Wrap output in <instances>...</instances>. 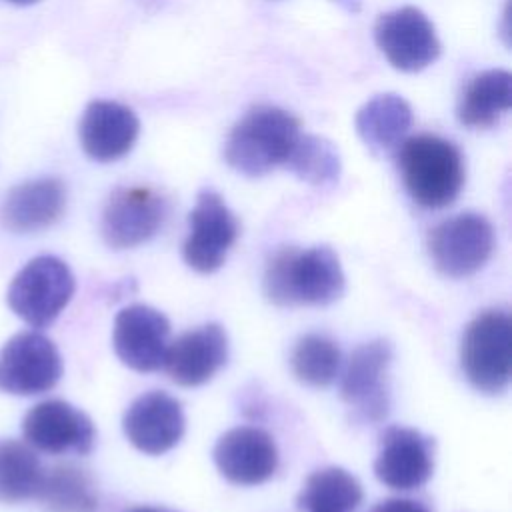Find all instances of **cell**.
Masks as SVG:
<instances>
[{"label":"cell","instance_id":"277c9868","mask_svg":"<svg viewBox=\"0 0 512 512\" xmlns=\"http://www.w3.org/2000/svg\"><path fill=\"white\" fill-rule=\"evenodd\" d=\"M74 276L68 264L44 254L26 262L12 278L6 302L32 328L50 326L74 296Z\"/></svg>","mask_w":512,"mask_h":512},{"label":"cell","instance_id":"ac0fdd59","mask_svg":"<svg viewBox=\"0 0 512 512\" xmlns=\"http://www.w3.org/2000/svg\"><path fill=\"white\" fill-rule=\"evenodd\" d=\"M136 114L114 100H94L86 106L78 134L82 150L96 162H114L128 154L138 138Z\"/></svg>","mask_w":512,"mask_h":512},{"label":"cell","instance_id":"6da1fadb","mask_svg":"<svg viewBox=\"0 0 512 512\" xmlns=\"http://www.w3.org/2000/svg\"><path fill=\"white\" fill-rule=\"evenodd\" d=\"M264 292L276 306H326L344 292V272L328 246L278 250L264 272Z\"/></svg>","mask_w":512,"mask_h":512},{"label":"cell","instance_id":"2e32d148","mask_svg":"<svg viewBox=\"0 0 512 512\" xmlns=\"http://www.w3.org/2000/svg\"><path fill=\"white\" fill-rule=\"evenodd\" d=\"M214 462L228 482L256 486L276 472L278 450L266 430L238 426L218 438L214 446Z\"/></svg>","mask_w":512,"mask_h":512},{"label":"cell","instance_id":"f1b7e54d","mask_svg":"<svg viewBox=\"0 0 512 512\" xmlns=\"http://www.w3.org/2000/svg\"><path fill=\"white\" fill-rule=\"evenodd\" d=\"M130 512H172V510H166V508H154V506H140V508H134Z\"/></svg>","mask_w":512,"mask_h":512},{"label":"cell","instance_id":"7402d4cb","mask_svg":"<svg viewBox=\"0 0 512 512\" xmlns=\"http://www.w3.org/2000/svg\"><path fill=\"white\" fill-rule=\"evenodd\" d=\"M36 498L48 512H98V490L92 476L72 464L44 472Z\"/></svg>","mask_w":512,"mask_h":512},{"label":"cell","instance_id":"603a6c76","mask_svg":"<svg viewBox=\"0 0 512 512\" xmlns=\"http://www.w3.org/2000/svg\"><path fill=\"white\" fill-rule=\"evenodd\" d=\"M360 502V482L338 466L312 472L298 494V508L302 512H354Z\"/></svg>","mask_w":512,"mask_h":512},{"label":"cell","instance_id":"7c38bea8","mask_svg":"<svg viewBox=\"0 0 512 512\" xmlns=\"http://www.w3.org/2000/svg\"><path fill=\"white\" fill-rule=\"evenodd\" d=\"M22 436L28 446L46 454H88L96 430L88 414L64 400L34 404L22 420Z\"/></svg>","mask_w":512,"mask_h":512},{"label":"cell","instance_id":"9a60e30c","mask_svg":"<svg viewBox=\"0 0 512 512\" xmlns=\"http://www.w3.org/2000/svg\"><path fill=\"white\" fill-rule=\"evenodd\" d=\"M126 438L144 454L158 456L172 450L186 428L180 402L162 392L150 390L138 396L122 418Z\"/></svg>","mask_w":512,"mask_h":512},{"label":"cell","instance_id":"3957f363","mask_svg":"<svg viewBox=\"0 0 512 512\" xmlns=\"http://www.w3.org/2000/svg\"><path fill=\"white\" fill-rule=\"evenodd\" d=\"M398 168L412 200L424 208L450 206L464 186V160L456 144L418 134L398 146Z\"/></svg>","mask_w":512,"mask_h":512},{"label":"cell","instance_id":"8992f818","mask_svg":"<svg viewBox=\"0 0 512 512\" xmlns=\"http://www.w3.org/2000/svg\"><path fill=\"white\" fill-rule=\"evenodd\" d=\"M62 376L56 344L38 330L14 334L0 350V392L36 396L52 390Z\"/></svg>","mask_w":512,"mask_h":512},{"label":"cell","instance_id":"484cf974","mask_svg":"<svg viewBox=\"0 0 512 512\" xmlns=\"http://www.w3.org/2000/svg\"><path fill=\"white\" fill-rule=\"evenodd\" d=\"M284 166L314 186L334 184L340 176V156L334 144L310 134L298 136Z\"/></svg>","mask_w":512,"mask_h":512},{"label":"cell","instance_id":"4316f807","mask_svg":"<svg viewBox=\"0 0 512 512\" xmlns=\"http://www.w3.org/2000/svg\"><path fill=\"white\" fill-rule=\"evenodd\" d=\"M370 512H430L424 504L408 498H390L376 504Z\"/></svg>","mask_w":512,"mask_h":512},{"label":"cell","instance_id":"9c48e42d","mask_svg":"<svg viewBox=\"0 0 512 512\" xmlns=\"http://www.w3.org/2000/svg\"><path fill=\"white\" fill-rule=\"evenodd\" d=\"M190 232L182 254L186 264L202 274L218 270L238 238V220L214 190H202L188 214Z\"/></svg>","mask_w":512,"mask_h":512},{"label":"cell","instance_id":"52a82bcc","mask_svg":"<svg viewBox=\"0 0 512 512\" xmlns=\"http://www.w3.org/2000/svg\"><path fill=\"white\" fill-rule=\"evenodd\" d=\"M494 250V228L486 216L464 212L430 230L428 252L434 266L450 276L464 278L478 272Z\"/></svg>","mask_w":512,"mask_h":512},{"label":"cell","instance_id":"d6986e66","mask_svg":"<svg viewBox=\"0 0 512 512\" xmlns=\"http://www.w3.org/2000/svg\"><path fill=\"white\" fill-rule=\"evenodd\" d=\"M66 210V186L60 178H34L8 190L0 204V222L14 234H32L56 224Z\"/></svg>","mask_w":512,"mask_h":512},{"label":"cell","instance_id":"5bb4252c","mask_svg":"<svg viewBox=\"0 0 512 512\" xmlns=\"http://www.w3.org/2000/svg\"><path fill=\"white\" fill-rule=\"evenodd\" d=\"M168 336L170 322L160 310L132 304L116 314L112 344L122 364L136 372H154L164 362Z\"/></svg>","mask_w":512,"mask_h":512},{"label":"cell","instance_id":"ba28073f","mask_svg":"<svg viewBox=\"0 0 512 512\" xmlns=\"http://www.w3.org/2000/svg\"><path fill=\"white\" fill-rule=\"evenodd\" d=\"M168 200L150 186L116 188L102 212V238L114 250L134 248L150 240L168 216Z\"/></svg>","mask_w":512,"mask_h":512},{"label":"cell","instance_id":"cb8c5ba5","mask_svg":"<svg viewBox=\"0 0 512 512\" xmlns=\"http://www.w3.org/2000/svg\"><path fill=\"white\" fill-rule=\"evenodd\" d=\"M42 478V462L26 442L0 440V502L16 504L36 498Z\"/></svg>","mask_w":512,"mask_h":512},{"label":"cell","instance_id":"5b68a950","mask_svg":"<svg viewBox=\"0 0 512 512\" xmlns=\"http://www.w3.org/2000/svg\"><path fill=\"white\" fill-rule=\"evenodd\" d=\"M512 322L504 310H486L466 328L460 348L468 382L484 394H500L510 382Z\"/></svg>","mask_w":512,"mask_h":512},{"label":"cell","instance_id":"f546056e","mask_svg":"<svg viewBox=\"0 0 512 512\" xmlns=\"http://www.w3.org/2000/svg\"><path fill=\"white\" fill-rule=\"evenodd\" d=\"M6 2L18 4V6H28V4H34V2H38V0H6Z\"/></svg>","mask_w":512,"mask_h":512},{"label":"cell","instance_id":"d4e9b609","mask_svg":"<svg viewBox=\"0 0 512 512\" xmlns=\"http://www.w3.org/2000/svg\"><path fill=\"white\" fill-rule=\"evenodd\" d=\"M342 354L338 344L324 334L302 336L290 356L294 376L308 386H328L336 380Z\"/></svg>","mask_w":512,"mask_h":512},{"label":"cell","instance_id":"4fadbf2b","mask_svg":"<svg viewBox=\"0 0 512 512\" xmlns=\"http://www.w3.org/2000/svg\"><path fill=\"white\" fill-rule=\"evenodd\" d=\"M434 472V440L420 430L388 426L374 462L376 478L392 490H416Z\"/></svg>","mask_w":512,"mask_h":512},{"label":"cell","instance_id":"30bf717a","mask_svg":"<svg viewBox=\"0 0 512 512\" xmlns=\"http://www.w3.org/2000/svg\"><path fill=\"white\" fill-rule=\"evenodd\" d=\"M392 362V346L386 340H372L358 346L342 374V400L354 410L362 422H380L390 410L388 366Z\"/></svg>","mask_w":512,"mask_h":512},{"label":"cell","instance_id":"8fae6325","mask_svg":"<svg viewBox=\"0 0 512 512\" xmlns=\"http://www.w3.org/2000/svg\"><path fill=\"white\" fill-rule=\"evenodd\" d=\"M374 38L388 62L402 72H418L440 56V40L432 22L414 6L380 14Z\"/></svg>","mask_w":512,"mask_h":512},{"label":"cell","instance_id":"7a4b0ae2","mask_svg":"<svg viewBox=\"0 0 512 512\" xmlns=\"http://www.w3.org/2000/svg\"><path fill=\"white\" fill-rule=\"evenodd\" d=\"M300 136L298 120L278 106L250 108L230 130L224 158L244 176H264L284 166Z\"/></svg>","mask_w":512,"mask_h":512},{"label":"cell","instance_id":"e0dca14e","mask_svg":"<svg viewBox=\"0 0 512 512\" xmlns=\"http://www.w3.org/2000/svg\"><path fill=\"white\" fill-rule=\"evenodd\" d=\"M228 358V338L220 324H204L168 342L164 370L178 386H200L208 382Z\"/></svg>","mask_w":512,"mask_h":512},{"label":"cell","instance_id":"44dd1931","mask_svg":"<svg viewBox=\"0 0 512 512\" xmlns=\"http://www.w3.org/2000/svg\"><path fill=\"white\" fill-rule=\"evenodd\" d=\"M512 106V76L508 70H486L476 74L464 88L456 116L468 128L494 126Z\"/></svg>","mask_w":512,"mask_h":512},{"label":"cell","instance_id":"ffe728a7","mask_svg":"<svg viewBox=\"0 0 512 512\" xmlns=\"http://www.w3.org/2000/svg\"><path fill=\"white\" fill-rule=\"evenodd\" d=\"M412 126V108L398 94H378L356 114V132L372 154H388L404 142Z\"/></svg>","mask_w":512,"mask_h":512},{"label":"cell","instance_id":"83f0119b","mask_svg":"<svg viewBox=\"0 0 512 512\" xmlns=\"http://www.w3.org/2000/svg\"><path fill=\"white\" fill-rule=\"evenodd\" d=\"M334 2L344 6L348 12H358V8H360V0H334Z\"/></svg>","mask_w":512,"mask_h":512}]
</instances>
